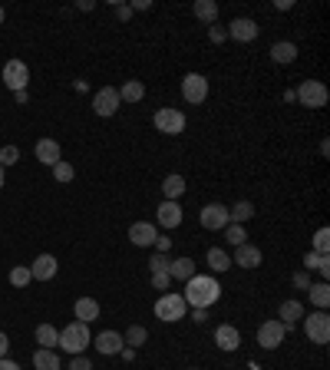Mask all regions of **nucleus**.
I'll return each mask as SVG.
<instances>
[{
    "mask_svg": "<svg viewBox=\"0 0 330 370\" xmlns=\"http://www.w3.org/2000/svg\"><path fill=\"white\" fill-rule=\"evenodd\" d=\"M284 337H287V324H281L278 317H271V321H264V324L258 327V344L264 351H278L284 344Z\"/></svg>",
    "mask_w": 330,
    "mask_h": 370,
    "instance_id": "7",
    "label": "nucleus"
},
{
    "mask_svg": "<svg viewBox=\"0 0 330 370\" xmlns=\"http://www.w3.org/2000/svg\"><path fill=\"white\" fill-rule=\"evenodd\" d=\"M294 93H298V103L307 106V109H324V106H327V100H330L327 86H324L320 80H304Z\"/></svg>",
    "mask_w": 330,
    "mask_h": 370,
    "instance_id": "5",
    "label": "nucleus"
},
{
    "mask_svg": "<svg viewBox=\"0 0 330 370\" xmlns=\"http://www.w3.org/2000/svg\"><path fill=\"white\" fill-rule=\"evenodd\" d=\"M185 311H188V304H185V297L175 295V291H168V295H162L159 301H155V317H159V321H165V324H175V321H182V317H185Z\"/></svg>",
    "mask_w": 330,
    "mask_h": 370,
    "instance_id": "3",
    "label": "nucleus"
},
{
    "mask_svg": "<svg viewBox=\"0 0 330 370\" xmlns=\"http://www.w3.org/2000/svg\"><path fill=\"white\" fill-rule=\"evenodd\" d=\"M222 232H225V238H228V245H231V248H238V245H244V241H248L244 225H225Z\"/></svg>",
    "mask_w": 330,
    "mask_h": 370,
    "instance_id": "34",
    "label": "nucleus"
},
{
    "mask_svg": "<svg viewBox=\"0 0 330 370\" xmlns=\"http://www.w3.org/2000/svg\"><path fill=\"white\" fill-rule=\"evenodd\" d=\"M208 80L202 73H188L185 80H182V100L185 103H192V106H198V103H205L208 100Z\"/></svg>",
    "mask_w": 330,
    "mask_h": 370,
    "instance_id": "9",
    "label": "nucleus"
},
{
    "mask_svg": "<svg viewBox=\"0 0 330 370\" xmlns=\"http://www.w3.org/2000/svg\"><path fill=\"white\" fill-rule=\"evenodd\" d=\"M307 295H311V304H314L317 311H327V304H330V284L327 281H317L307 288Z\"/></svg>",
    "mask_w": 330,
    "mask_h": 370,
    "instance_id": "28",
    "label": "nucleus"
},
{
    "mask_svg": "<svg viewBox=\"0 0 330 370\" xmlns=\"http://www.w3.org/2000/svg\"><path fill=\"white\" fill-rule=\"evenodd\" d=\"M33 156H37L43 165H50V169H53V165L63 159V149H60V142H57V139H40V142L33 146Z\"/></svg>",
    "mask_w": 330,
    "mask_h": 370,
    "instance_id": "17",
    "label": "nucleus"
},
{
    "mask_svg": "<svg viewBox=\"0 0 330 370\" xmlns=\"http://www.w3.org/2000/svg\"><path fill=\"white\" fill-rule=\"evenodd\" d=\"M208 37H211V44H225V40H228L225 27H211V30H208Z\"/></svg>",
    "mask_w": 330,
    "mask_h": 370,
    "instance_id": "43",
    "label": "nucleus"
},
{
    "mask_svg": "<svg viewBox=\"0 0 330 370\" xmlns=\"http://www.w3.org/2000/svg\"><path fill=\"white\" fill-rule=\"evenodd\" d=\"M7 351H10V337L0 331V357H7Z\"/></svg>",
    "mask_w": 330,
    "mask_h": 370,
    "instance_id": "47",
    "label": "nucleus"
},
{
    "mask_svg": "<svg viewBox=\"0 0 330 370\" xmlns=\"http://www.w3.org/2000/svg\"><path fill=\"white\" fill-rule=\"evenodd\" d=\"M7 185V172H3V165H0V189Z\"/></svg>",
    "mask_w": 330,
    "mask_h": 370,
    "instance_id": "53",
    "label": "nucleus"
},
{
    "mask_svg": "<svg viewBox=\"0 0 330 370\" xmlns=\"http://www.w3.org/2000/svg\"><path fill=\"white\" fill-rule=\"evenodd\" d=\"M255 215H258L255 202H248V198H241V202H235V205L228 208V225H244V222H251Z\"/></svg>",
    "mask_w": 330,
    "mask_h": 370,
    "instance_id": "21",
    "label": "nucleus"
},
{
    "mask_svg": "<svg viewBox=\"0 0 330 370\" xmlns=\"http://www.w3.org/2000/svg\"><path fill=\"white\" fill-rule=\"evenodd\" d=\"M304 271H317V275L327 281V278H330V258H327V255L307 252V255H304Z\"/></svg>",
    "mask_w": 330,
    "mask_h": 370,
    "instance_id": "24",
    "label": "nucleus"
},
{
    "mask_svg": "<svg viewBox=\"0 0 330 370\" xmlns=\"http://www.w3.org/2000/svg\"><path fill=\"white\" fill-rule=\"evenodd\" d=\"M274 7H278V10H291V7H294V0H274Z\"/></svg>",
    "mask_w": 330,
    "mask_h": 370,
    "instance_id": "50",
    "label": "nucleus"
},
{
    "mask_svg": "<svg viewBox=\"0 0 330 370\" xmlns=\"http://www.w3.org/2000/svg\"><path fill=\"white\" fill-rule=\"evenodd\" d=\"M198 222H202V228H208V232H222V228L228 225V205H222V202H208V205H202Z\"/></svg>",
    "mask_w": 330,
    "mask_h": 370,
    "instance_id": "12",
    "label": "nucleus"
},
{
    "mask_svg": "<svg viewBox=\"0 0 330 370\" xmlns=\"http://www.w3.org/2000/svg\"><path fill=\"white\" fill-rule=\"evenodd\" d=\"M314 252L327 255L330 252V228H317L314 232Z\"/></svg>",
    "mask_w": 330,
    "mask_h": 370,
    "instance_id": "36",
    "label": "nucleus"
},
{
    "mask_svg": "<svg viewBox=\"0 0 330 370\" xmlns=\"http://www.w3.org/2000/svg\"><path fill=\"white\" fill-rule=\"evenodd\" d=\"M14 100H17V106H23L30 96H27V89H20V93H14Z\"/></svg>",
    "mask_w": 330,
    "mask_h": 370,
    "instance_id": "51",
    "label": "nucleus"
},
{
    "mask_svg": "<svg viewBox=\"0 0 330 370\" xmlns=\"http://www.w3.org/2000/svg\"><path fill=\"white\" fill-rule=\"evenodd\" d=\"M73 176L76 172H73V165L70 163H63L60 159V163L53 165V178H57V182H73Z\"/></svg>",
    "mask_w": 330,
    "mask_h": 370,
    "instance_id": "38",
    "label": "nucleus"
},
{
    "mask_svg": "<svg viewBox=\"0 0 330 370\" xmlns=\"http://www.w3.org/2000/svg\"><path fill=\"white\" fill-rule=\"evenodd\" d=\"M168 284H172L168 275H152V288H155V291H168Z\"/></svg>",
    "mask_w": 330,
    "mask_h": 370,
    "instance_id": "42",
    "label": "nucleus"
},
{
    "mask_svg": "<svg viewBox=\"0 0 330 370\" xmlns=\"http://www.w3.org/2000/svg\"><path fill=\"white\" fill-rule=\"evenodd\" d=\"M57 341H60V331H57L53 324H40V327H37V344H40V347L53 351V347H57Z\"/></svg>",
    "mask_w": 330,
    "mask_h": 370,
    "instance_id": "32",
    "label": "nucleus"
},
{
    "mask_svg": "<svg viewBox=\"0 0 330 370\" xmlns=\"http://www.w3.org/2000/svg\"><path fill=\"white\" fill-rule=\"evenodd\" d=\"M155 222H159V228H179L182 222H185V212H182L179 202H162L159 205V212H155Z\"/></svg>",
    "mask_w": 330,
    "mask_h": 370,
    "instance_id": "15",
    "label": "nucleus"
},
{
    "mask_svg": "<svg viewBox=\"0 0 330 370\" xmlns=\"http://www.w3.org/2000/svg\"><path fill=\"white\" fill-rule=\"evenodd\" d=\"M162 195H165V202H179L182 195H185V178H182L179 172L165 176L162 178Z\"/></svg>",
    "mask_w": 330,
    "mask_h": 370,
    "instance_id": "23",
    "label": "nucleus"
},
{
    "mask_svg": "<svg viewBox=\"0 0 330 370\" xmlns=\"http://www.w3.org/2000/svg\"><path fill=\"white\" fill-rule=\"evenodd\" d=\"M304 314H307V311H304V304L291 297V301H281V308H278V321H281V324H287V331H291L298 321H304Z\"/></svg>",
    "mask_w": 330,
    "mask_h": 370,
    "instance_id": "19",
    "label": "nucleus"
},
{
    "mask_svg": "<svg viewBox=\"0 0 330 370\" xmlns=\"http://www.w3.org/2000/svg\"><path fill=\"white\" fill-rule=\"evenodd\" d=\"M93 344V334H90V324H83V321H76V324H66L60 331V341H57V347H63L70 357L83 354L86 347Z\"/></svg>",
    "mask_w": 330,
    "mask_h": 370,
    "instance_id": "2",
    "label": "nucleus"
},
{
    "mask_svg": "<svg viewBox=\"0 0 330 370\" xmlns=\"http://www.w3.org/2000/svg\"><path fill=\"white\" fill-rule=\"evenodd\" d=\"M264 261V255H261V248L258 245H251V241H244V245H238L235 248V258H231V265L244 268V271H251V268H258Z\"/></svg>",
    "mask_w": 330,
    "mask_h": 370,
    "instance_id": "16",
    "label": "nucleus"
},
{
    "mask_svg": "<svg viewBox=\"0 0 330 370\" xmlns=\"http://www.w3.org/2000/svg\"><path fill=\"white\" fill-rule=\"evenodd\" d=\"M304 334L311 337V344H330V314L327 311H314L304 314Z\"/></svg>",
    "mask_w": 330,
    "mask_h": 370,
    "instance_id": "6",
    "label": "nucleus"
},
{
    "mask_svg": "<svg viewBox=\"0 0 330 370\" xmlns=\"http://www.w3.org/2000/svg\"><path fill=\"white\" fill-rule=\"evenodd\" d=\"M133 10H152V0H135Z\"/></svg>",
    "mask_w": 330,
    "mask_h": 370,
    "instance_id": "49",
    "label": "nucleus"
},
{
    "mask_svg": "<svg viewBox=\"0 0 330 370\" xmlns=\"http://www.w3.org/2000/svg\"><path fill=\"white\" fill-rule=\"evenodd\" d=\"M20 163V149L17 146H3L0 149V165H3V169H7V165H17Z\"/></svg>",
    "mask_w": 330,
    "mask_h": 370,
    "instance_id": "39",
    "label": "nucleus"
},
{
    "mask_svg": "<svg viewBox=\"0 0 330 370\" xmlns=\"http://www.w3.org/2000/svg\"><path fill=\"white\" fill-rule=\"evenodd\" d=\"M3 17H7V14H3V7H0V24H3Z\"/></svg>",
    "mask_w": 330,
    "mask_h": 370,
    "instance_id": "54",
    "label": "nucleus"
},
{
    "mask_svg": "<svg viewBox=\"0 0 330 370\" xmlns=\"http://www.w3.org/2000/svg\"><path fill=\"white\" fill-rule=\"evenodd\" d=\"M3 83H7L10 93L27 89V83H30V66H27L23 59H7V63H3Z\"/></svg>",
    "mask_w": 330,
    "mask_h": 370,
    "instance_id": "8",
    "label": "nucleus"
},
{
    "mask_svg": "<svg viewBox=\"0 0 330 370\" xmlns=\"http://www.w3.org/2000/svg\"><path fill=\"white\" fill-rule=\"evenodd\" d=\"M291 281H294V288H298V291H307V288H311V275H307V271H304V268H300V271H294V278H291Z\"/></svg>",
    "mask_w": 330,
    "mask_h": 370,
    "instance_id": "40",
    "label": "nucleus"
},
{
    "mask_svg": "<svg viewBox=\"0 0 330 370\" xmlns=\"http://www.w3.org/2000/svg\"><path fill=\"white\" fill-rule=\"evenodd\" d=\"M152 122H155V129L162 136H179V133H185V126H188L185 113L175 109V106H162V109L152 116Z\"/></svg>",
    "mask_w": 330,
    "mask_h": 370,
    "instance_id": "4",
    "label": "nucleus"
},
{
    "mask_svg": "<svg viewBox=\"0 0 330 370\" xmlns=\"http://www.w3.org/2000/svg\"><path fill=\"white\" fill-rule=\"evenodd\" d=\"M225 33H228V40H235V44H251V40H258L261 27H258L251 17H235L225 27Z\"/></svg>",
    "mask_w": 330,
    "mask_h": 370,
    "instance_id": "11",
    "label": "nucleus"
},
{
    "mask_svg": "<svg viewBox=\"0 0 330 370\" xmlns=\"http://www.w3.org/2000/svg\"><path fill=\"white\" fill-rule=\"evenodd\" d=\"M168 265H172V258H168V255H162V252H152V261H149L152 275H168Z\"/></svg>",
    "mask_w": 330,
    "mask_h": 370,
    "instance_id": "35",
    "label": "nucleus"
},
{
    "mask_svg": "<svg viewBox=\"0 0 330 370\" xmlns=\"http://www.w3.org/2000/svg\"><path fill=\"white\" fill-rule=\"evenodd\" d=\"M155 238H159V228H155L152 222H133L129 225V241H133L135 248H152Z\"/></svg>",
    "mask_w": 330,
    "mask_h": 370,
    "instance_id": "13",
    "label": "nucleus"
},
{
    "mask_svg": "<svg viewBox=\"0 0 330 370\" xmlns=\"http://www.w3.org/2000/svg\"><path fill=\"white\" fill-rule=\"evenodd\" d=\"M33 367L37 370H60V357H57V351L37 347V351H33Z\"/></svg>",
    "mask_w": 330,
    "mask_h": 370,
    "instance_id": "27",
    "label": "nucleus"
},
{
    "mask_svg": "<svg viewBox=\"0 0 330 370\" xmlns=\"http://www.w3.org/2000/svg\"><path fill=\"white\" fill-rule=\"evenodd\" d=\"M198 271H195V261L192 258H172V265H168V278L172 281H188V278H195Z\"/></svg>",
    "mask_w": 330,
    "mask_h": 370,
    "instance_id": "22",
    "label": "nucleus"
},
{
    "mask_svg": "<svg viewBox=\"0 0 330 370\" xmlns=\"http://www.w3.org/2000/svg\"><path fill=\"white\" fill-rule=\"evenodd\" d=\"M155 252H162V255H168V248H172V238H165V235H159L155 238V245H152Z\"/></svg>",
    "mask_w": 330,
    "mask_h": 370,
    "instance_id": "44",
    "label": "nucleus"
},
{
    "mask_svg": "<svg viewBox=\"0 0 330 370\" xmlns=\"http://www.w3.org/2000/svg\"><path fill=\"white\" fill-rule=\"evenodd\" d=\"M0 370H20V364H14V360H7V357H0Z\"/></svg>",
    "mask_w": 330,
    "mask_h": 370,
    "instance_id": "48",
    "label": "nucleus"
},
{
    "mask_svg": "<svg viewBox=\"0 0 330 370\" xmlns=\"http://www.w3.org/2000/svg\"><path fill=\"white\" fill-rule=\"evenodd\" d=\"M205 261H208V268L215 271V275H222V271H228V268H231V255H228L225 248H208Z\"/></svg>",
    "mask_w": 330,
    "mask_h": 370,
    "instance_id": "30",
    "label": "nucleus"
},
{
    "mask_svg": "<svg viewBox=\"0 0 330 370\" xmlns=\"http://www.w3.org/2000/svg\"><path fill=\"white\" fill-rule=\"evenodd\" d=\"M122 341L129 344L133 351H139L142 344L149 341V331H146V327H142V324H133V327H129V331H126V337H122Z\"/></svg>",
    "mask_w": 330,
    "mask_h": 370,
    "instance_id": "33",
    "label": "nucleus"
},
{
    "mask_svg": "<svg viewBox=\"0 0 330 370\" xmlns=\"http://www.w3.org/2000/svg\"><path fill=\"white\" fill-rule=\"evenodd\" d=\"M33 278H30V268H23V265H17L14 271H10V284L14 288H23V284H30Z\"/></svg>",
    "mask_w": 330,
    "mask_h": 370,
    "instance_id": "37",
    "label": "nucleus"
},
{
    "mask_svg": "<svg viewBox=\"0 0 330 370\" xmlns=\"http://www.w3.org/2000/svg\"><path fill=\"white\" fill-rule=\"evenodd\" d=\"M271 59L274 63H294L298 59V44H291V40H278V44L271 46Z\"/></svg>",
    "mask_w": 330,
    "mask_h": 370,
    "instance_id": "25",
    "label": "nucleus"
},
{
    "mask_svg": "<svg viewBox=\"0 0 330 370\" xmlns=\"http://www.w3.org/2000/svg\"><path fill=\"white\" fill-rule=\"evenodd\" d=\"M188 370H198V367H188Z\"/></svg>",
    "mask_w": 330,
    "mask_h": 370,
    "instance_id": "55",
    "label": "nucleus"
},
{
    "mask_svg": "<svg viewBox=\"0 0 330 370\" xmlns=\"http://www.w3.org/2000/svg\"><path fill=\"white\" fill-rule=\"evenodd\" d=\"M70 370H93L90 364V357H83V354H76L73 360H70Z\"/></svg>",
    "mask_w": 330,
    "mask_h": 370,
    "instance_id": "41",
    "label": "nucleus"
},
{
    "mask_svg": "<svg viewBox=\"0 0 330 370\" xmlns=\"http://www.w3.org/2000/svg\"><path fill=\"white\" fill-rule=\"evenodd\" d=\"M185 304H192V308H205L208 311L211 304L222 297V284L215 275H195V278H188L185 281Z\"/></svg>",
    "mask_w": 330,
    "mask_h": 370,
    "instance_id": "1",
    "label": "nucleus"
},
{
    "mask_svg": "<svg viewBox=\"0 0 330 370\" xmlns=\"http://www.w3.org/2000/svg\"><path fill=\"white\" fill-rule=\"evenodd\" d=\"M284 103H298V93H294V89H284Z\"/></svg>",
    "mask_w": 330,
    "mask_h": 370,
    "instance_id": "52",
    "label": "nucleus"
},
{
    "mask_svg": "<svg viewBox=\"0 0 330 370\" xmlns=\"http://www.w3.org/2000/svg\"><path fill=\"white\" fill-rule=\"evenodd\" d=\"M192 10H195V17L202 24H215V20H218V3H215V0H195Z\"/></svg>",
    "mask_w": 330,
    "mask_h": 370,
    "instance_id": "31",
    "label": "nucleus"
},
{
    "mask_svg": "<svg viewBox=\"0 0 330 370\" xmlns=\"http://www.w3.org/2000/svg\"><path fill=\"white\" fill-rule=\"evenodd\" d=\"M57 271H60V261L53 255H37L30 265V278L33 281H50V278H57Z\"/></svg>",
    "mask_w": 330,
    "mask_h": 370,
    "instance_id": "14",
    "label": "nucleus"
},
{
    "mask_svg": "<svg viewBox=\"0 0 330 370\" xmlns=\"http://www.w3.org/2000/svg\"><path fill=\"white\" fill-rule=\"evenodd\" d=\"M113 10H116V17H119V20H129V17H133V7H129V3H116Z\"/></svg>",
    "mask_w": 330,
    "mask_h": 370,
    "instance_id": "45",
    "label": "nucleus"
},
{
    "mask_svg": "<svg viewBox=\"0 0 330 370\" xmlns=\"http://www.w3.org/2000/svg\"><path fill=\"white\" fill-rule=\"evenodd\" d=\"M215 344L222 347V351H238L241 347V331L231 324H218L215 327Z\"/></svg>",
    "mask_w": 330,
    "mask_h": 370,
    "instance_id": "20",
    "label": "nucleus"
},
{
    "mask_svg": "<svg viewBox=\"0 0 330 370\" xmlns=\"http://www.w3.org/2000/svg\"><path fill=\"white\" fill-rule=\"evenodd\" d=\"M146 96V83L142 80H126L119 86V100H126V103H139Z\"/></svg>",
    "mask_w": 330,
    "mask_h": 370,
    "instance_id": "29",
    "label": "nucleus"
},
{
    "mask_svg": "<svg viewBox=\"0 0 330 370\" xmlns=\"http://www.w3.org/2000/svg\"><path fill=\"white\" fill-rule=\"evenodd\" d=\"M73 311H76V317H79L83 324H90V321L99 317V301H96V297H79Z\"/></svg>",
    "mask_w": 330,
    "mask_h": 370,
    "instance_id": "26",
    "label": "nucleus"
},
{
    "mask_svg": "<svg viewBox=\"0 0 330 370\" xmlns=\"http://www.w3.org/2000/svg\"><path fill=\"white\" fill-rule=\"evenodd\" d=\"M192 321H195V324H205V321H208V311H205V308H192Z\"/></svg>",
    "mask_w": 330,
    "mask_h": 370,
    "instance_id": "46",
    "label": "nucleus"
},
{
    "mask_svg": "<svg viewBox=\"0 0 330 370\" xmlns=\"http://www.w3.org/2000/svg\"><path fill=\"white\" fill-rule=\"evenodd\" d=\"M119 106H122V100H119V89L116 86H103L96 96H93V113H96V116H103V119L116 116V113H119Z\"/></svg>",
    "mask_w": 330,
    "mask_h": 370,
    "instance_id": "10",
    "label": "nucleus"
},
{
    "mask_svg": "<svg viewBox=\"0 0 330 370\" xmlns=\"http://www.w3.org/2000/svg\"><path fill=\"white\" fill-rule=\"evenodd\" d=\"M93 347H96L99 354L113 357V354H119L122 347H126V341H122V334H119V331H103L99 337H93Z\"/></svg>",
    "mask_w": 330,
    "mask_h": 370,
    "instance_id": "18",
    "label": "nucleus"
}]
</instances>
